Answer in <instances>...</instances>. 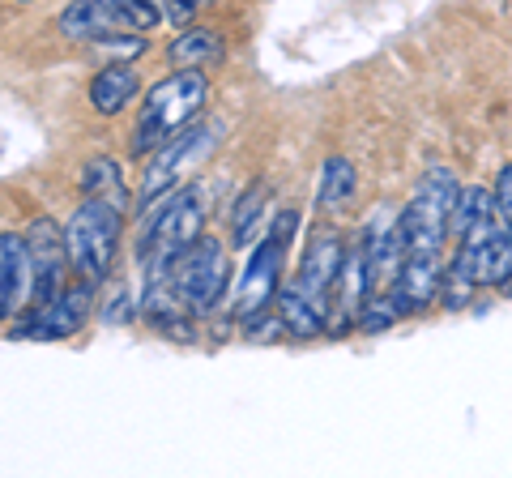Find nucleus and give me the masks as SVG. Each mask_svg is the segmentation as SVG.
<instances>
[{
  "mask_svg": "<svg viewBox=\"0 0 512 478\" xmlns=\"http://www.w3.org/2000/svg\"><path fill=\"white\" fill-rule=\"evenodd\" d=\"M205 99H210V82L201 69H175L163 77L141 103L137 129H133V154L146 158L154 150H163L175 133H184L192 120L201 116Z\"/></svg>",
  "mask_w": 512,
  "mask_h": 478,
  "instance_id": "f257e3e1",
  "label": "nucleus"
},
{
  "mask_svg": "<svg viewBox=\"0 0 512 478\" xmlns=\"http://www.w3.org/2000/svg\"><path fill=\"white\" fill-rule=\"evenodd\" d=\"M120 218L124 210L103 197H86L73 210L69 227H64V244H69V265L77 278L86 282H107L111 265H116V244H120Z\"/></svg>",
  "mask_w": 512,
  "mask_h": 478,
  "instance_id": "f03ea898",
  "label": "nucleus"
},
{
  "mask_svg": "<svg viewBox=\"0 0 512 478\" xmlns=\"http://www.w3.org/2000/svg\"><path fill=\"white\" fill-rule=\"evenodd\" d=\"M201 227H205V193L201 188H188V193H180L171 205H163L137 244L141 261H146V278L171 274L175 261L201 239Z\"/></svg>",
  "mask_w": 512,
  "mask_h": 478,
  "instance_id": "7ed1b4c3",
  "label": "nucleus"
},
{
  "mask_svg": "<svg viewBox=\"0 0 512 478\" xmlns=\"http://www.w3.org/2000/svg\"><path fill=\"white\" fill-rule=\"evenodd\" d=\"M295 227H299V214L282 210L274 218V227L265 231V239L256 244L244 278H239V291H235V316H261L278 299V282H282V265H286V239H291Z\"/></svg>",
  "mask_w": 512,
  "mask_h": 478,
  "instance_id": "20e7f679",
  "label": "nucleus"
},
{
  "mask_svg": "<svg viewBox=\"0 0 512 478\" xmlns=\"http://www.w3.org/2000/svg\"><path fill=\"white\" fill-rule=\"evenodd\" d=\"M457 175L448 167H427V175L414 188L410 205L402 210L406 222V235H410V248H431L440 252V244L448 239V218H453V205H457Z\"/></svg>",
  "mask_w": 512,
  "mask_h": 478,
  "instance_id": "39448f33",
  "label": "nucleus"
},
{
  "mask_svg": "<svg viewBox=\"0 0 512 478\" xmlns=\"http://www.w3.org/2000/svg\"><path fill=\"white\" fill-rule=\"evenodd\" d=\"M227 278H231V265H227V248L222 239L214 235H201L180 261L171 269V282H175V295L184 299L188 312H210L218 308L222 291H227Z\"/></svg>",
  "mask_w": 512,
  "mask_h": 478,
  "instance_id": "423d86ee",
  "label": "nucleus"
},
{
  "mask_svg": "<svg viewBox=\"0 0 512 478\" xmlns=\"http://www.w3.org/2000/svg\"><path fill=\"white\" fill-rule=\"evenodd\" d=\"M218 124H188L184 133H175L163 150H154V158H150V167H146V175H141V188H137V201L150 205L167 193V188H175L188 175V167L192 163H201L205 154L214 150V141H218Z\"/></svg>",
  "mask_w": 512,
  "mask_h": 478,
  "instance_id": "0eeeda50",
  "label": "nucleus"
},
{
  "mask_svg": "<svg viewBox=\"0 0 512 478\" xmlns=\"http://www.w3.org/2000/svg\"><path fill=\"white\" fill-rule=\"evenodd\" d=\"M94 308V282H77L64 286V291L52 299V304H39L30 316H22L18 325H9V338H35V342H64L73 338L77 329L86 325V316Z\"/></svg>",
  "mask_w": 512,
  "mask_h": 478,
  "instance_id": "6e6552de",
  "label": "nucleus"
},
{
  "mask_svg": "<svg viewBox=\"0 0 512 478\" xmlns=\"http://www.w3.org/2000/svg\"><path fill=\"white\" fill-rule=\"evenodd\" d=\"M26 248H30V265H35V295H30V308L52 304L64 291V265H69V244H64V231L52 218H35L26 227Z\"/></svg>",
  "mask_w": 512,
  "mask_h": 478,
  "instance_id": "1a4fd4ad",
  "label": "nucleus"
},
{
  "mask_svg": "<svg viewBox=\"0 0 512 478\" xmlns=\"http://www.w3.org/2000/svg\"><path fill=\"white\" fill-rule=\"evenodd\" d=\"M346 265V248H342V235L333 227H316L303 244V257H299V274H295V286L303 295H312L316 304H325L338 286V274ZM329 308V304H325Z\"/></svg>",
  "mask_w": 512,
  "mask_h": 478,
  "instance_id": "9d476101",
  "label": "nucleus"
},
{
  "mask_svg": "<svg viewBox=\"0 0 512 478\" xmlns=\"http://www.w3.org/2000/svg\"><path fill=\"white\" fill-rule=\"evenodd\" d=\"M453 269L466 274L474 286H504L512 278V231L500 227L474 248H457Z\"/></svg>",
  "mask_w": 512,
  "mask_h": 478,
  "instance_id": "9b49d317",
  "label": "nucleus"
},
{
  "mask_svg": "<svg viewBox=\"0 0 512 478\" xmlns=\"http://www.w3.org/2000/svg\"><path fill=\"white\" fill-rule=\"evenodd\" d=\"M30 295H35V265H30L26 235L5 231L0 235V312L13 316L26 308Z\"/></svg>",
  "mask_w": 512,
  "mask_h": 478,
  "instance_id": "f8f14e48",
  "label": "nucleus"
},
{
  "mask_svg": "<svg viewBox=\"0 0 512 478\" xmlns=\"http://www.w3.org/2000/svg\"><path fill=\"white\" fill-rule=\"evenodd\" d=\"M440 286H444V269H440V252L431 248H410V257L402 265V274H397V304L402 312H423L427 304H436L440 299Z\"/></svg>",
  "mask_w": 512,
  "mask_h": 478,
  "instance_id": "ddd939ff",
  "label": "nucleus"
},
{
  "mask_svg": "<svg viewBox=\"0 0 512 478\" xmlns=\"http://www.w3.org/2000/svg\"><path fill=\"white\" fill-rule=\"evenodd\" d=\"M495 214H500V205H495V193H487V188H461L457 193V205H453V218H448V235L461 239V248H474L483 244L487 235H495L500 227H495Z\"/></svg>",
  "mask_w": 512,
  "mask_h": 478,
  "instance_id": "4468645a",
  "label": "nucleus"
},
{
  "mask_svg": "<svg viewBox=\"0 0 512 478\" xmlns=\"http://www.w3.org/2000/svg\"><path fill=\"white\" fill-rule=\"evenodd\" d=\"M141 94V77L128 60H107L90 82V107L99 116H120V111Z\"/></svg>",
  "mask_w": 512,
  "mask_h": 478,
  "instance_id": "2eb2a0df",
  "label": "nucleus"
},
{
  "mask_svg": "<svg viewBox=\"0 0 512 478\" xmlns=\"http://www.w3.org/2000/svg\"><path fill=\"white\" fill-rule=\"evenodd\" d=\"M274 304H278V321L299 342H312V338H320V333L329 329V308L316 304L312 295H303L299 286H291V291H278Z\"/></svg>",
  "mask_w": 512,
  "mask_h": 478,
  "instance_id": "dca6fc26",
  "label": "nucleus"
},
{
  "mask_svg": "<svg viewBox=\"0 0 512 478\" xmlns=\"http://www.w3.org/2000/svg\"><path fill=\"white\" fill-rule=\"evenodd\" d=\"M124 22H120V13H116V5L111 0H73L69 9L60 13V30L69 39H86V43H94L99 35H111V30H120Z\"/></svg>",
  "mask_w": 512,
  "mask_h": 478,
  "instance_id": "f3484780",
  "label": "nucleus"
},
{
  "mask_svg": "<svg viewBox=\"0 0 512 478\" xmlns=\"http://www.w3.org/2000/svg\"><path fill=\"white\" fill-rule=\"evenodd\" d=\"M222 56V39L210 26H184L180 35L167 43V60L175 69H205Z\"/></svg>",
  "mask_w": 512,
  "mask_h": 478,
  "instance_id": "a211bd4d",
  "label": "nucleus"
},
{
  "mask_svg": "<svg viewBox=\"0 0 512 478\" xmlns=\"http://www.w3.org/2000/svg\"><path fill=\"white\" fill-rule=\"evenodd\" d=\"M265 214H269V188L265 184H248L239 193L235 210H231V244L235 248H252V239L265 231Z\"/></svg>",
  "mask_w": 512,
  "mask_h": 478,
  "instance_id": "6ab92c4d",
  "label": "nucleus"
},
{
  "mask_svg": "<svg viewBox=\"0 0 512 478\" xmlns=\"http://www.w3.org/2000/svg\"><path fill=\"white\" fill-rule=\"evenodd\" d=\"M355 167L346 158H325L320 167V184H316V205L320 210H342V205L355 197Z\"/></svg>",
  "mask_w": 512,
  "mask_h": 478,
  "instance_id": "aec40b11",
  "label": "nucleus"
},
{
  "mask_svg": "<svg viewBox=\"0 0 512 478\" xmlns=\"http://www.w3.org/2000/svg\"><path fill=\"white\" fill-rule=\"evenodd\" d=\"M82 193L86 197H103L111 205H128V193H124V175H120V163H111V158H94L86 163L82 171Z\"/></svg>",
  "mask_w": 512,
  "mask_h": 478,
  "instance_id": "412c9836",
  "label": "nucleus"
},
{
  "mask_svg": "<svg viewBox=\"0 0 512 478\" xmlns=\"http://www.w3.org/2000/svg\"><path fill=\"white\" fill-rule=\"evenodd\" d=\"M116 5V13H120V22H124V30H154L158 22H163V0H111Z\"/></svg>",
  "mask_w": 512,
  "mask_h": 478,
  "instance_id": "4be33fe9",
  "label": "nucleus"
},
{
  "mask_svg": "<svg viewBox=\"0 0 512 478\" xmlns=\"http://www.w3.org/2000/svg\"><path fill=\"white\" fill-rule=\"evenodd\" d=\"M402 316H406V312H402V304H397V295L367 299V308H363V316H359V329H363V333H380V329L397 325Z\"/></svg>",
  "mask_w": 512,
  "mask_h": 478,
  "instance_id": "5701e85b",
  "label": "nucleus"
},
{
  "mask_svg": "<svg viewBox=\"0 0 512 478\" xmlns=\"http://www.w3.org/2000/svg\"><path fill=\"white\" fill-rule=\"evenodd\" d=\"M94 47L107 52L111 60H133V56L146 52V39H141V30H133V35H124V30H111V35L94 39Z\"/></svg>",
  "mask_w": 512,
  "mask_h": 478,
  "instance_id": "b1692460",
  "label": "nucleus"
},
{
  "mask_svg": "<svg viewBox=\"0 0 512 478\" xmlns=\"http://www.w3.org/2000/svg\"><path fill=\"white\" fill-rule=\"evenodd\" d=\"M495 205H500L504 227H512V163L500 171V180H495Z\"/></svg>",
  "mask_w": 512,
  "mask_h": 478,
  "instance_id": "393cba45",
  "label": "nucleus"
},
{
  "mask_svg": "<svg viewBox=\"0 0 512 478\" xmlns=\"http://www.w3.org/2000/svg\"><path fill=\"white\" fill-rule=\"evenodd\" d=\"M197 5H201V0H163L171 26H180V30L192 26V13H197Z\"/></svg>",
  "mask_w": 512,
  "mask_h": 478,
  "instance_id": "a878e982",
  "label": "nucleus"
},
{
  "mask_svg": "<svg viewBox=\"0 0 512 478\" xmlns=\"http://www.w3.org/2000/svg\"><path fill=\"white\" fill-rule=\"evenodd\" d=\"M128 312H133V308H128V295L120 291L116 299H111V308H107V325H116V321H128Z\"/></svg>",
  "mask_w": 512,
  "mask_h": 478,
  "instance_id": "bb28decb",
  "label": "nucleus"
}]
</instances>
